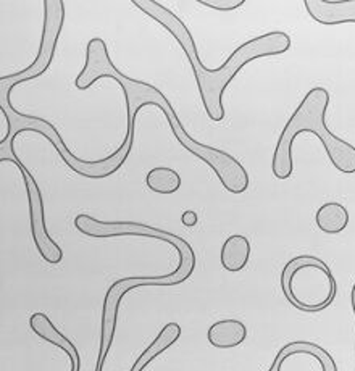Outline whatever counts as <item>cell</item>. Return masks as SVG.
<instances>
[{
    "mask_svg": "<svg viewBox=\"0 0 355 371\" xmlns=\"http://www.w3.org/2000/svg\"><path fill=\"white\" fill-rule=\"evenodd\" d=\"M251 258V243L246 236L233 234L223 243L220 252L221 267L229 273H238L246 268Z\"/></svg>",
    "mask_w": 355,
    "mask_h": 371,
    "instance_id": "4fadbf2b",
    "label": "cell"
},
{
    "mask_svg": "<svg viewBox=\"0 0 355 371\" xmlns=\"http://www.w3.org/2000/svg\"><path fill=\"white\" fill-rule=\"evenodd\" d=\"M102 78H110V80H115L122 86L126 105H136L139 109H144L147 105L159 106L165 118L168 120L170 129H172L174 139L187 152H191L194 157H197L214 170V173L218 176L220 183L223 184L226 191L231 194H242L247 191L249 173L246 168L233 155L226 154V152L216 147L197 142L196 139L189 136L181 120L178 118L176 110L173 109L172 102L165 97L163 92L146 81L133 80L128 74H123L118 68H115L112 58H110L107 44L100 37H94L87 43L86 63L75 80V86L78 89L86 91Z\"/></svg>",
    "mask_w": 355,
    "mask_h": 371,
    "instance_id": "6da1fadb",
    "label": "cell"
},
{
    "mask_svg": "<svg viewBox=\"0 0 355 371\" xmlns=\"http://www.w3.org/2000/svg\"><path fill=\"white\" fill-rule=\"evenodd\" d=\"M197 220H199V218H197V213L194 210H186L181 215V223L186 226V228H192V226H196Z\"/></svg>",
    "mask_w": 355,
    "mask_h": 371,
    "instance_id": "ac0fdd59",
    "label": "cell"
},
{
    "mask_svg": "<svg viewBox=\"0 0 355 371\" xmlns=\"http://www.w3.org/2000/svg\"><path fill=\"white\" fill-rule=\"evenodd\" d=\"M75 226L80 233L95 239L122 238V236H141V238L160 239L173 245L176 249L179 258L196 257L189 243H186L179 236L168 233L165 229L152 228V226L142 225V223H128V221H100L89 215H78L75 218Z\"/></svg>",
    "mask_w": 355,
    "mask_h": 371,
    "instance_id": "ba28073f",
    "label": "cell"
},
{
    "mask_svg": "<svg viewBox=\"0 0 355 371\" xmlns=\"http://www.w3.org/2000/svg\"><path fill=\"white\" fill-rule=\"evenodd\" d=\"M306 10L320 25H343L355 23V0L347 2H326V0H306Z\"/></svg>",
    "mask_w": 355,
    "mask_h": 371,
    "instance_id": "8fae6325",
    "label": "cell"
},
{
    "mask_svg": "<svg viewBox=\"0 0 355 371\" xmlns=\"http://www.w3.org/2000/svg\"><path fill=\"white\" fill-rule=\"evenodd\" d=\"M281 289L296 308L321 312L333 304L338 286L323 260L313 255H297L283 268Z\"/></svg>",
    "mask_w": 355,
    "mask_h": 371,
    "instance_id": "5b68a950",
    "label": "cell"
},
{
    "mask_svg": "<svg viewBox=\"0 0 355 371\" xmlns=\"http://www.w3.org/2000/svg\"><path fill=\"white\" fill-rule=\"evenodd\" d=\"M273 363L275 371H330L334 360L321 346L301 341L284 346Z\"/></svg>",
    "mask_w": 355,
    "mask_h": 371,
    "instance_id": "9c48e42d",
    "label": "cell"
},
{
    "mask_svg": "<svg viewBox=\"0 0 355 371\" xmlns=\"http://www.w3.org/2000/svg\"><path fill=\"white\" fill-rule=\"evenodd\" d=\"M30 328L36 336H39L41 339L50 342L52 346H57L62 349L65 354L68 355V359L71 361L70 371H80L81 370V359L80 352H78L76 346L68 339L67 336H63L62 333L55 328V324L50 322L47 315L44 313H34L30 317Z\"/></svg>",
    "mask_w": 355,
    "mask_h": 371,
    "instance_id": "30bf717a",
    "label": "cell"
},
{
    "mask_svg": "<svg viewBox=\"0 0 355 371\" xmlns=\"http://www.w3.org/2000/svg\"><path fill=\"white\" fill-rule=\"evenodd\" d=\"M317 226L326 234H338L349 225V212L343 203H323L317 212Z\"/></svg>",
    "mask_w": 355,
    "mask_h": 371,
    "instance_id": "5bb4252c",
    "label": "cell"
},
{
    "mask_svg": "<svg viewBox=\"0 0 355 371\" xmlns=\"http://www.w3.org/2000/svg\"><path fill=\"white\" fill-rule=\"evenodd\" d=\"M133 5H136L147 16H150L160 26H163L181 45L183 52L186 54L194 69V76H196L204 109L209 118L215 123H220L225 118L223 94L226 87L247 63H251L255 58L281 55L290 49V37L286 32L271 31L239 45L231 57L226 60L220 68L209 69L201 62L199 50L194 43V37L181 18L155 0H133Z\"/></svg>",
    "mask_w": 355,
    "mask_h": 371,
    "instance_id": "7a4b0ae2",
    "label": "cell"
},
{
    "mask_svg": "<svg viewBox=\"0 0 355 371\" xmlns=\"http://www.w3.org/2000/svg\"><path fill=\"white\" fill-rule=\"evenodd\" d=\"M330 105V92L325 87H313L304 97L301 105L286 123L276 144L271 171L276 179H288L294 171L293 144L299 134L312 133L320 139L326 155L334 168L344 175L355 173V147L334 136L326 126V110Z\"/></svg>",
    "mask_w": 355,
    "mask_h": 371,
    "instance_id": "3957f363",
    "label": "cell"
},
{
    "mask_svg": "<svg viewBox=\"0 0 355 371\" xmlns=\"http://www.w3.org/2000/svg\"><path fill=\"white\" fill-rule=\"evenodd\" d=\"M8 152H12L10 157L5 159H0V161H13L18 166V170L21 171L23 181H25L26 188V196L27 202H30V221H31V234L32 240H34L36 249L43 260L50 263V265H58L63 260V250L55 240L50 238L47 226H45V210H44V199L43 192H41L39 184L36 183L34 176L31 175V171L26 168L25 164L18 159L15 154V144L10 142L8 146Z\"/></svg>",
    "mask_w": 355,
    "mask_h": 371,
    "instance_id": "52a82bcc",
    "label": "cell"
},
{
    "mask_svg": "<svg viewBox=\"0 0 355 371\" xmlns=\"http://www.w3.org/2000/svg\"><path fill=\"white\" fill-rule=\"evenodd\" d=\"M0 113H2L3 122H5V133H3L2 137H0V147H3V146H7V142H10V137H12L13 131H12L10 117H8V110L3 104H0Z\"/></svg>",
    "mask_w": 355,
    "mask_h": 371,
    "instance_id": "e0dca14e",
    "label": "cell"
},
{
    "mask_svg": "<svg viewBox=\"0 0 355 371\" xmlns=\"http://www.w3.org/2000/svg\"><path fill=\"white\" fill-rule=\"evenodd\" d=\"M268 371H275V363H271V366H270V370Z\"/></svg>",
    "mask_w": 355,
    "mask_h": 371,
    "instance_id": "d6986e66",
    "label": "cell"
},
{
    "mask_svg": "<svg viewBox=\"0 0 355 371\" xmlns=\"http://www.w3.org/2000/svg\"><path fill=\"white\" fill-rule=\"evenodd\" d=\"M246 337L247 328L239 319H220L207 331V341L216 349H233L241 346Z\"/></svg>",
    "mask_w": 355,
    "mask_h": 371,
    "instance_id": "7c38bea8",
    "label": "cell"
},
{
    "mask_svg": "<svg viewBox=\"0 0 355 371\" xmlns=\"http://www.w3.org/2000/svg\"><path fill=\"white\" fill-rule=\"evenodd\" d=\"M146 184L152 192L174 194L181 188V176L168 166H157L147 173Z\"/></svg>",
    "mask_w": 355,
    "mask_h": 371,
    "instance_id": "9a60e30c",
    "label": "cell"
},
{
    "mask_svg": "<svg viewBox=\"0 0 355 371\" xmlns=\"http://www.w3.org/2000/svg\"><path fill=\"white\" fill-rule=\"evenodd\" d=\"M65 21V3L62 0H45L44 2V30L43 41L38 57L30 67L13 74L0 76V95H10V92L16 85L36 80L43 76L52 65L55 50H57L58 37L62 32Z\"/></svg>",
    "mask_w": 355,
    "mask_h": 371,
    "instance_id": "8992f818",
    "label": "cell"
},
{
    "mask_svg": "<svg viewBox=\"0 0 355 371\" xmlns=\"http://www.w3.org/2000/svg\"><path fill=\"white\" fill-rule=\"evenodd\" d=\"M0 104L7 106L8 117H10L13 131L10 137L12 144H15V139L20 136L21 133H41L55 147V150H57L58 155L62 157L65 165H68L75 173L84 176V178L104 179L115 175L124 165V161H126L129 154H131L133 146H135L137 113L128 115L126 136H124L122 146L117 148V152H113L112 155L107 157V159L89 161L78 159L73 152H70V148L67 147V144H65L62 136H60L57 126H55L52 122H49V120L45 118L32 117V115L20 113V111L10 104V95H0Z\"/></svg>",
    "mask_w": 355,
    "mask_h": 371,
    "instance_id": "277c9868",
    "label": "cell"
},
{
    "mask_svg": "<svg viewBox=\"0 0 355 371\" xmlns=\"http://www.w3.org/2000/svg\"><path fill=\"white\" fill-rule=\"evenodd\" d=\"M201 5L209 7L211 10L231 12L244 5V0H199Z\"/></svg>",
    "mask_w": 355,
    "mask_h": 371,
    "instance_id": "2e32d148",
    "label": "cell"
}]
</instances>
